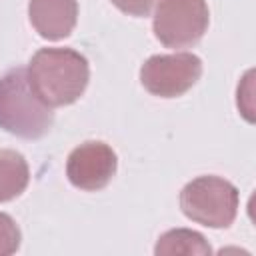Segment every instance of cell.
<instances>
[{"mask_svg":"<svg viewBox=\"0 0 256 256\" xmlns=\"http://www.w3.org/2000/svg\"><path fill=\"white\" fill-rule=\"evenodd\" d=\"M154 254L156 256H178V254H184V256H208L212 254V248L208 244V240L196 232V230H190V228H174V230H168L164 232L156 246H154Z\"/></svg>","mask_w":256,"mask_h":256,"instance_id":"obj_9","label":"cell"},{"mask_svg":"<svg viewBox=\"0 0 256 256\" xmlns=\"http://www.w3.org/2000/svg\"><path fill=\"white\" fill-rule=\"evenodd\" d=\"M30 180V168L16 150H0V202L18 198Z\"/></svg>","mask_w":256,"mask_h":256,"instance_id":"obj_8","label":"cell"},{"mask_svg":"<svg viewBox=\"0 0 256 256\" xmlns=\"http://www.w3.org/2000/svg\"><path fill=\"white\" fill-rule=\"evenodd\" d=\"M202 76V60L192 52L154 54L140 68L142 86L160 98H178Z\"/></svg>","mask_w":256,"mask_h":256,"instance_id":"obj_5","label":"cell"},{"mask_svg":"<svg viewBox=\"0 0 256 256\" xmlns=\"http://www.w3.org/2000/svg\"><path fill=\"white\" fill-rule=\"evenodd\" d=\"M54 124L48 106L30 86L26 68H12L0 76V128L24 138H42Z\"/></svg>","mask_w":256,"mask_h":256,"instance_id":"obj_2","label":"cell"},{"mask_svg":"<svg viewBox=\"0 0 256 256\" xmlns=\"http://www.w3.org/2000/svg\"><path fill=\"white\" fill-rule=\"evenodd\" d=\"M26 72L34 92L52 108L74 104L90 80L88 60L72 48H40Z\"/></svg>","mask_w":256,"mask_h":256,"instance_id":"obj_1","label":"cell"},{"mask_svg":"<svg viewBox=\"0 0 256 256\" xmlns=\"http://www.w3.org/2000/svg\"><path fill=\"white\" fill-rule=\"evenodd\" d=\"M238 188L220 176H198L180 190V210L208 228H228L238 214Z\"/></svg>","mask_w":256,"mask_h":256,"instance_id":"obj_3","label":"cell"},{"mask_svg":"<svg viewBox=\"0 0 256 256\" xmlns=\"http://www.w3.org/2000/svg\"><path fill=\"white\" fill-rule=\"evenodd\" d=\"M20 228L12 216L0 212V256H10L20 248Z\"/></svg>","mask_w":256,"mask_h":256,"instance_id":"obj_10","label":"cell"},{"mask_svg":"<svg viewBox=\"0 0 256 256\" xmlns=\"http://www.w3.org/2000/svg\"><path fill=\"white\" fill-rule=\"evenodd\" d=\"M28 18L32 28L46 40H62L72 34L78 20L76 0H30Z\"/></svg>","mask_w":256,"mask_h":256,"instance_id":"obj_7","label":"cell"},{"mask_svg":"<svg viewBox=\"0 0 256 256\" xmlns=\"http://www.w3.org/2000/svg\"><path fill=\"white\" fill-rule=\"evenodd\" d=\"M116 168V152L100 140H88L76 146L66 160V176L70 184L86 192L104 188L114 178Z\"/></svg>","mask_w":256,"mask_h":256,"instance_id":"obj_6","label":"cell"},{"mask_svg":"<svg viewBox=\"0 0 256 256\" xmlns=\"http://www.w3.org/2000/svg\"><path fill=\"white\" fill-rule=\"evenodd\" d=\"M118 10L128 16H148L156 0H110Z\"/></svg>","mask_w":256,"mask_h":256,"instance_id":"obj_11","label":"cell"},{"mask_svg":"<svg viewBox=\"0 0 256 256\" xmlns=\"http://www.w3.org/2000/svg\"><path fill=\"white\" fill-rule=\"evenodd\" d=\"M210 12L206 0H160L154 12V36L166 48L196 44L208 30Z\"/></svg>","mask_w":256,"mask_h":256,"instance_id":"obj_4","label":"cell"}]
</instances>
